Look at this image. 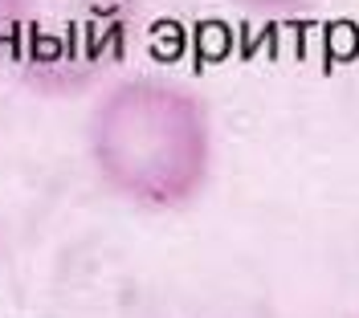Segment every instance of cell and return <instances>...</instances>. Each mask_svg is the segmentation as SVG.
I'll list each match as a JSON object with an SVG mask.
<instances>
[{
  "mask_svg": "<svg viewBox=\"0 0 359 318\" xmlns=\"http://www.w3.org/2000/svg\"><path fill=\"white\" fill-rule=\"evenodd\" d=\"M86 151L107 192L143 212L196 205L217 167L208 98L168 74L114 78L94 98Z\"/></svg>",
  "mask_w": 359,
  "mask_h": 318,
  "instance_id": "cell-1",
  "label": "cell"
},
{
  "mask_svg": "<svg viewBox=\"0 0 359 318\" xmlns=\"http://www.w3.org/2000/svg\"><path fill=\"white\" fill-rule=\"evenodd\" d=\"M143 0H8L4 66L45 98L107 86L139 33Z\"/></svg>",
  "mask_w": 359,
  "mask_h": 318,
  "instance_id": "cell-2",
  "label": "cell"
},
{
  "mask_svg": "<svg viewBox=\"0 0 359 318\" xmlns=\"http://www.w3.org/2000/svg\"><path fill=\"white\" fill-rule=\"evenodd\" d=\"M233 4H241L249 13H266V17H282V13H302V8H311L318 0H233Z\"/></svg>",
  "mask_w": 359,
  "mask_h": 318,
  "instance_id": "cell-3",
  "label": "cell"
},
{
  "mask_svg": "<svg viewBox=\"0 0 359 318\" xmlns=\"http://www.w3.org/2000/svg\"><path fill=\"white\" fill-rule=\"evenodd\" d=\"M4 41H8V0H0V66H4Z\"/></svg>",
  "mask_w": 359,
  "mask_h": 318,
  "instance_id": "cell-4",
  "label": "cell"
}]
</instances>
